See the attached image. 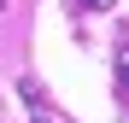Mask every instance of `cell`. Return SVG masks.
Instances as JSON below:
<instances>
[{
  "label": "cell",
  "instance_id": "6da1fadb",
  "mask_svg": "<svg viewBox=\"0 0 129 123\" xmlns=\"http://www.w3.org/2000/svg\"><path fill=\"white\" fill-rule=\"evenodd\" d=\"M24 100L35 106V123H53V117H47V106H41V88H35V82H24Z\"/></svg>",
  "mask_w": 129,
  "mask_h": 123
},
{
  "label": "cell",
  "instance_id": "3957f363",
  "mask_svg": "<svg viewBox=\"0 0 129 123\" xmlns=\"http://www.w3.org/2000/svg\"><path fill=\"white\" fill-rule=\"evenodd\" d=\"M100 6H112V0H82V12H100Z\"/></svg>",
  "mask_w": 129,
  "mask_h": 123
},
{
  "label": "cell",
  "instance_id": "7a4b0ae2",
  "mask_svg": "<svg viewBox=\"0 0 129 123\" xmlns=\"http://www.w3.org/2000/svg\"><path fill=\"white\" fill-rule=\"evenodd\" d=\"M117 76H123V88H129V47L117 53Z\"/></svg>",
  "mask_w": 129,
  "mask_h": 123
}]
</instances>
